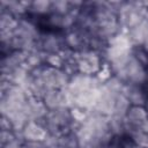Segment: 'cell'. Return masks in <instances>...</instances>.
<instances>
[{
  "label": "cell",
  "instance_id": "3",
  "mask_svg": "<svg viewBox=\"0 0 148 148\" xmlns=\"http://www.w3.org/2000/svg\"><path fill=\"white\" fill-rule=\"evenodd\" d=\"M21 135L27 142H44L49 138V132L40 121L31 120L21 130Z\"/></svg>",
  "mask_w": 148,
  "mask_h": 148
},
{
  "label": "cell",
  "instance_id": "5",
  "mask_svg": "<svg viewBox=\"0 0 148 148\" xmlns=\"http://www.w3.org/2000/svg\"><path fill=\"white\" fill-rule=\"evenodd\" d=\"M20 18L15 17L14 15L0 10V37L1 40L7 39L12 36V34L16 30L18 25Z\"/></svg>",
  "mask_w": 148,
  "mask_h": 148
},
{
  "label": "cell",
  "instance_id": "1",
  "mask_svg": "<svg viewBox=\"0 0 148 148\" xmlns=\"http://www.w3.org/2000/svg\"><path fill=\"white\" fill-rule=\"evenodd\" d=\"M76 61L79 73L89 76H96L105 62L103 56L92 50L77 52Z\"/></svg>",
  "mask_w": 148,
  "mask_h": 148
},
{
  "label": "cell",
  "instance_id": "4",
  "mask_svg": "<svg viewBox=\"0 0 148 148\" xmlns=\"http://www.w3.org/2000/svg\"><path fill=\"white\" fill-rule=\"evenodd\" d=\"M124 95L132 105L145 106L147 102V95L143 90L142 83L141 84H125Z\"/></svg>",
  "mask_w": 148,
  "mask_h": 148
},
{
  "label": "cell",
  "instance_id": "2",
  "mask_svg": "<svg viewBox=\"0 0 148 148\" xmlns=\"http://www.w3.org/2000/svg\"><path fill=\"white\" fill-rule=\"evenodd\" d=\"M43 102L49 110L72 106V98H71V95L67 88L50 90L43 98Z\"/></svg>",
  "mask_w": 148,
  "mask_h": 148
}]
</instances>
